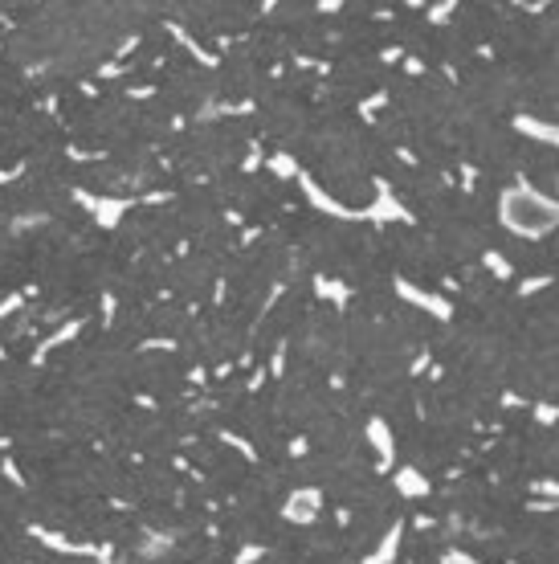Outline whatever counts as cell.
Listing matches in <instances>:
<instances>
[{"instance_id":"7dc6e473","label":"cell","mask_w":559,"mask_h":564,"mask_svg":"<svg viewBox=\"0 0 559 564\" xmlns=\"http://www.w3.org/2000/svg\"><path fill=\"white\" fill-rule=\"evenodd\" d=\"M127 94H131V98H151V94H156V86H127Z\"/></svg>"},{"instance_id":"e0dca14e","label":"cell","mask_w":559,"mask_h":564,"mask_svg":"<svg viewBox=\"0 0 559 564\" xmlns=\"http://www.w3.org/2000/svg\"><path fill=\"white\" fill-rule=\"evenodd\" d=\"M265 168H270V172H274L278 180H294V176L303 172V168H298V160H294L290 152H274V156L265 160Z\"/></svg>"},{"instance_id":"4fadbf2b","label":"cell","mask_w":559,"mask_h":564,"mask_svg":"<svg viewBox=\"0 0 559 564\" xmlns=\"http://www.w3.org/2000/svg\"><path fill=\"white\" fill-rule=\"evenodd\" d=\"M315 295L331 307H347L355 290H351V282H343V278H323V274H319V278H315Z\"/></svg>"},{"instance_id":"681fc988","label":"cell","mask_w":559,"mask_h":564,"mask_svg":"<svg viewBox=\"0 0 559 564\" xmlns=\"http://www.w3.org/2000/svg\"><path fill=\"white\" fill-rule=\"evenodd\" d=\"M339 8H343V0H319V13H326V17L339 13Z\"/></svg>"},{"instance_id":"ffe728a7","label":"cell","mask_w":559,"mask_h":564,"mask_svg":"<svg viewBox=\"0 0 559 564\" xmlns=\"http://www.w3.org/2000/svg\"><path fill=\"white\" fill-rule=\"evenodd\" d=\"M551 274H531V278H523L518 282V299H531V295H543L547 286H551Z\"/></svg>"},{"instance_id":"83f0119b","label":"cell","mask_w":559,"mask_h":564,"mask_svg":"<svg viewBox=\"0 0 559 564\" xmlns=\"http://www.w3.org/2000/svg\"><path fill=\"white\" fill-rule=\"evenodd\" d=\"M139 348L143 352H176V340L172 335H151V340H143Z\"/></svg>"},{"instance_id":"6f0895ef","label":"cell","mask_w":559,"mask_h":564,"mask_svg":"<svg viewBox=\"0 0 559 564\" xmlns=\"http://www.w3.org/2000/svg\"><path fill=\"white\" fill-rule=\"evenodd\" d=\"M445 4H453V8H457V0H445Z\"/></svg>"},{"instance_id":"cb8c5ba5","label":"cell","mask_w":559,"mask_h":564,"mask_svg":"<svg viewBox=\"0 0 559 564\" xmlns=\"http://www.w3.org/2000/svg\"><path fill=\"white\" fill-rule=\"evenodd\" d=\"M46 221H49L46 213H21V217L13 221V234H29V229H41Z\"/></svg>"},{"instance_id":"52a82bcc","label":"cell","mask_w":559,"mask_h":564,"mask_svg":"<svg viewBox=\"0 0 559 564\" xmlns=\"http://www.w3.org/2000/svg\"><path fill=\"white\" fill-rule=\"evenodd\" d=\"M294 180H298V188H303V196H306V201H310V205H315L319 213H326V217H335V221H355V209H347V205H343V201H335V196H331L326 188H319V184H315V176H306V172H298Z\"/></svg>"},{"instance_id":"bcb514c9","label":"cell","mask_w":559,"mask_h":564,"mask_svg":"<svg viewBox=\"0 0 559 564\" xmlns=\"http://www.w3.org/2000/svg\"><path fill=\"white\" fill-rule=\"evenodd\" d=\"M123 74V62H106L102 70H98V78H118Z\"/></svg>"},{"instance_id":"ab89813d","label":"cell","mask_w":559,"mask_h":564,"mask_svg":"<svg viewBox=\"0 0 559 564\" xmlns=\"http://www.w3.org/2000/svg\"><path fill=\"white\" fill-rule=\"evenodd\" d=\"M400 58H404V49H400V46H388V49H380V62H384V66H396Z\"/></svg>"},{"instance_id":"30bf717a","label":"cell","mask_w":559,"mask_h":564,"mask_svg":"<svg viewBox=\"0 0 559 564\" xmlns=\"http://www.w3.org/2000/svg\"><path fill=\"white\" fill-rule=\"evenodd\" d=\"M511 127L518 131V135H527V140H539V143H551L555 147L559 143V127L551 123V119H535V115H514Z\"/></svg>"},{"instance_id":"ee69618b","label":"cell","mask_w":559,"mask_h":564,"mask_svg":"<svg viewBox=\"0 0 559 564\" xmlns=\"http://www.w3.org/2000/svg\"><path fill=\"white\" fill-rule=\"evenodd\" d=\"M413 528H417V532H433V528H437V519H433V516H417V519H413Z\"/></svg>"},{"instance_id":"ac0fdd59","label":"cell","mask_w":559,"mask_h":564,"mask_svg":"<svg viewBox=\"0 0 559 564\" xmlns=\"http://www.w3.org/2000/svg\"><path fill=\"white\" fill-rule=\"evenodd\" d=\"M388 107V90H375L368 94V98H359V107H355V115L364 119V123H375V115Z\"/></svg>"},{"instance_id":"f35d334b","label":"cell","mask_w":559,"mask_h":564,"mask_svg":"<svg viewBox=\"0 0 559 564\" xmlns=\"http://www.w3.org/2000/svg\"><path fill=\"white\" fill-rule=\"evenodd\" d=\"M290 458H306V454H310V442H306V438H290Z\"/></svg>"},{"instance_id":"8d00e7d4","label":"cell","mask_w":559,"mask_h":564,"mask_svg":"<svg viewBox=\"0 0 559 564\" xmlns=\"http://www.w3.org/2000/svg\"><path fill=\"white\" fill-rule=\"evenodd\" d=\"M21 176H25V160L13 164V168H0V184H13V180H21Z\"/></svg>"},{"instance_id":"f907efd6","label":"cell","mask_w":559,"mask_h":564,"mask_svg":"<svg viewBox=\"0 0 559 564\" xmlns=\"http://www.w3.org/2000/svg\"><path fill=\"white\" fill-rule=\"evenodd\" d=\"M188 380H192V384H205V380H209V368H200V364H196V368L188 372Z\"/></svg>"},{"instance_id":"c3c4849f","label":"cell","mask_w":559,"mask_h":564,"mask_svg":"<svg viewBox=\"0 0 559 564\" xmlns=\"http://www.w3.org/2000/svg\"><path fill=\"white\" fill-rule=\"evenodd\" d=\"M282 0H257V13H261V17H274V8H278Z\"/></svg>"},{"instance_id":"74e56055","label":"cell","mask_w":559,"mask_h":564,"mask_svg":"<svg viewBox=\"0 0 559 564\" xmlns=\"http://www.w3.org/2000/svg\"><path fill=\"white\" fill-rule=\"evenodd\" d=\"M527 511H535V516H547V511H555V499H531V503H527Z\"/></svg>"},{"instance_id":"60d3db41","label":"cell","mask_w":559,"mask_h":564,"mask_svg":"<svg viewBox=\"0 0 559 564\" xmlns=\"http://www.w3.org/2000/svg\"><path fill=\"white\" fill-rule=\"evenodd\" d=\"M282 290H286V282H274V286H270V295H265V303H261V315H265V311H270V307L282 299Z\"/></svg>"},{"instance_id":"f546056e","label":"cell","mask_w":559,"mask_h":564,"mask_svg":"<svg viewBox=\"0 0 559 564\" xmlns=\"http://www.w3.org/2000/svg\"><path fill=\"white\" fill-rule=\"evenodd\" d=\"M265 164V156H261V147H249V152H245V160H241V172H257V168Z\"/></svg>"},{"instance_id":"d4e9b609","label":"cell","mask_w":559,"mask_h":564,"mask_svg":"<svg viewBox=\"0 0 559 564\" xmlns=\"http://www.w3.org/2000/svg\"><path fill=\"white\" fill-rule=\"evenodd\" d=\"M527 409L535 413V422H539V425H555V422H559V409H555V405H547V401H531Z\"/></svg>"},{"instance_id":"8fae6325","label":"cell","mask_w":559,"mask_h":564,"mask_svg":"<svg viewBox=\"0 0 559 564\" xmlns=\"http://www.w3.org/2000/svg\"><path fill=\"white\" fill-rule=\"evenodd\" d=\"M392 487H396L404 499H425V495L433 491V483H429L417 466H400L396 474H392Z\"/></svg>"},{"instance_id":"d590c367","label":"cell","mask_w":559,"mask_h":564,"mask_svg":"<svg viewBox=\"0 0 559 564\" xmlns=\"http://www.w3.org/2000/svg\"><path fill=\"white\" fill-rule=\"evenodd\" d=\"M94 560L98 564H115V544H94Z\"/></svg>"},{"instance_id":"816d5d0a","label":"cell","mask_w":559,"mask_h":564,"mask_svg":"<svg viewBox=\"0 0 559 564\" xmlns=\"http://www.w3.org/2000/svg\"><path fill=\"white\" fill-rule=\"evenodd\" d=\"M257 234H261V229H254V225H245V229H241V246H254V241H257Z\"/></svg>"},{"instance_id":"8992f818","label":"cell","mask_w":559,"mask_h":564,"mask_svg":"<svg viewBox=\"0 0 559 564\" xmlns=\"http://www.w3.org/2000/svg\"><path fill=\"white\" fill-rule=\"evenodd\" d=\"M364 438H368V446L375 450V470H380V474L396 466V438H392V429H388L384 417H368Z\"/></svg>"},{"instance_id":"7c38bea8","label":"cell","mask_w":559,"mask_h":564,"mask_svg":"<svg viewBox=\"0 0 559 564\" xmlns=\"http://www.w3.org/2000/svg\"><path fill=\"white\" fill-rule=\"evenodd\" d=\"M167 33H172V37H176V41H180V46H184L188 53H192V58L200 62V66H209V70H216V66H221V58H216V53H209V49H205L200 41H196V37H192V33H188L184 25L167 21Z\"/></svg>"},{"instance_id":"d6a6232c","label":"cell","mask_w":559,"mask_h":564,"mask_svg":"<svg viewBox=\"0 0 559 564\" xmlns=\"http://www.w3.org/2000/svg\"><path fill=\"white\" fill-rule=\"evenodd\" d=\"M429 364H433V352H429V348H420V356L408 364V372H413V376H425V372H429Z\"/></svg>"},{"instance_id":"3957f363","label":"cell","mask_w":559,"mask_h":564,"mask_svg":"<svg viewBox=\"0 0 559 564\" xmlns=\"http://www.w3.org/2000/svg\"><path fill=\"white\" fill-rule=\"evenodd\" d=\"M74 201L94 217L98 229H118V221L131 213L127 196H106V192H86V188H74Z\"/></svg>"},{"instance_id":"7bdbcfd3","label":"cell","mask_w":559,"mask_h":564,"mask_svg":"<svg viewBox=\"0 0 559 564\" xmlns=\"http://www.w3.org/2000/svg\"><path fill=\"white\" fill-rule=\"evenodd\" d=\"M400 62H404V74H413V78L425 74V62H420V58H400Z\"/></svg>"},{"instance_id":"836d02e7","label":"cell","mask_w":559,"mask_h":564,"mask_svg":"<svg viewBox=\"0 0 559 564\" xmlns=\"http://www.w3.org/2000/svg\"><path fill=\"white\" fill-rule=\"evenodd\" d=\"M212 119H221V102H216V98H209V102L196 111V123H212Z\"/></svg>"},{"instance_id":"2e32d148","label":"cell","mask_w":559,"mask_h":564,"mask_svg":"<svg viewBox=\"0 0 559 564\" xmlns=\"http://www.w3.org/2000/svg\"><path fill=\"white\" fill-rule=\"evenodd\" d=\"M482 266L490 270V278H498V282H511L514 278V266L506 254H498V250H482Z\"/></svg>"},{"instance_id":"9f6ffc18","label":"cell","mask_w":559,"mask_h":564,"mask_svg":"<svg viewBox=\"0 0 559 564\" xmlns=\"http://www.w3.org/2000/svg\"><path fill=\"white\" fill-rule=\"evenodd\" d=\"M404 4H408V8H425V0H404Z\"/></svg>"},{"instance_id":"ba28073f","label":"cell","mask_w":559,"mask_h":564,"mask_svg":"<svg viewBox=\"0 0 559 564\" xmlns=\"http://www.w3.org/2000/svg\"><path fill=\"white\" fill-rule=\"evenodd\" d=\"M82 328H86V319H66L62 328H53V331L46 335V340L37 344V352L29 356V364H33V368H41V364L49 360V352H57V348H66V344H74V340L82 335Z\"/></svg>"},{"instance_id":"f1b7e54d","label":"cell","mask_w":559,"mask_h":564,"mask_svg":"<svg viewBox=\"0 0 559 564\" xmlns=\"http://www.w3.org/2000/svg\"><path fill=\"white\" fill-rule=\"evenodd\" d=\"M531 491H535L539 499H555L559 487H555V478H535V483H531Z\"/></svg>"},{"instance_id":"484cf974","label":"cell","mask_w":559,"mask_h":564,"mask_svg":"<svg viewBox=\"0 0 559 564\" xmlns=\"http://www.w3.org/2000/svg\"><path fill=\"white\" fill-rule=\"evenodd\" d=\"M265 544H245V548H237V556H233V564H257V560H265Z\"/></svg>"},{"instance_id":"277c9868","label":"cell","mask_w":559,"mask_h":564,"mask_svg":"<svg viewBox=\"0 0 559 564\" xmlns=\"http://www.w3.org/2000/svg\"><path fill=\"white\" fill-rule=\"evenodd\" d=\"M396 295L404 303L420 307L425 315H433L437 323H449V319H453V303H449L445 295H437V290H420V286H413L408 278H396Z\"/></svg>"},{"instance_id":"11a10c76","label":"cell","mask_w":559,"mask_h":564,"mask_svg":"<svg viewBox=\"0 0 559 564\" xmlns=\"http://www.w3.org/2000/svg\"><path fill=\"white\" fill-rule=\"evenodd\" d=\"M359 564H388V560H380V556H364Z\"/></svg>"},{"instance_id":"f5cc1de1","label":"cell","mask_w":559,"mask_h":564,"mask_svg":"<svg viewBox=\"0 0 559 564\" xmlns=\"http://www.w3.org/2000/svg\"><path fill=\"white\" fill-rule=\"evenodd\" d=\"M143 201H147V205H160V201H172V192H147Z\"/></svg>"},{"instance_id":"5b68a950","label":"cell","mask_w":559,"mask_h":564,"mask_svg":"<svg viewBox=\"0 0 559 564\" xmlns=\"http://www.w3.org/2000/svg\"><path fill=\"white\" fill-rule=\"evenodd\" d=\"M323 511V491L319 487H294V491L286 495V503H282V519H290V523H315Z\"/></svg>"},{"instance_id":"d6986e66","label":"cell","mask_w":559,"mask_h":564,"mask_svg":"<svg viewBox=\"0 0 559 564\" xmlns=\"http://www.w3.org/2000/svg\"><path fill=\"white\" fill-rule=\"evenodd\" d=\"M221 442H225V446H233L237 454H241V458H245V462H257V450L249 446V442H245V438H241V434H233V429H221Z\"/></svg>"},{"instance_id":"5bb4252c","label":"cell","mask_w":559,"mask_h":564,"mask_svg":"<svg viewBox=\"0 0 559 564\" xmlns=\"http://www.w3.org/2000/svg\"><path fill=\"white\" fill-rule=\"evenodd\" d=\"M176 548V536L172 532H156V528H147L143 532V544H139V560H160Z\"/></svg>"},{"instance_id":"e575fe53","label":"cell","mask_w":559,"mask_h":564,"mask_svg":"<svg viewBox=\"0 0 559 564\" xmlns=\"http://www.w3.org/2000/svg\"><path fill=\"white\" fill-rule=\"evenodd\" d=\"M441 564H478V560L469 556L466 548H449V552H445V556H441Z\"/></svg>"},{"instance_id":"44dd1931","label":"cell","mask_w":559,"mask_h":564,"mask_svg":"<svg viewBox=\"0 0 559 564\" xmlns=\"http://www.w3.org/2000/svg\"><path fill=\"white\" fill-rule=\"evenodd\" d=\"M0 478H4L8 487H17V491H25V487H29V478L21 474V466H17L13 458H0Z\"/></svg>"},{"instance_id":"4316f807","label":"cell","mask_w":559,"mask_h":564,"mask_svg":"<svg viewBox=\"0 0 559 564\" xmlns=\"http://www.w3.org/2000/svg\"><path fill=\"white\" fill-rule=\"evenodd\" d=\"M425 17H429V25H445L449 17H453V4L437 0V4H429V8H425Z\"/></svg>"},{"instance_id":"7402d4cb","label":"cell","mask_w":559,"mask_h":564,"mask_svg":"<svg viewBox=\"0 0 559 564\" xmlns=\"http://www.w3.org/2000/svg\"><path fill=\"white\" fill-rule=\"evenodd\" d=\"M115 311H118L115 290H102V299H98V319H102V328H111V323H115Z\"/></svg>"},{"instance_id":"1f68e13d","label":"cell","mask_w":559,"mask_h":564,"mask_svg":"<svg viewBox=\"0 0 559 564\" xmlns=\"http://www.w3.org/2000/svg\"><path fill=\"white\" fill-rule=\"evenodd\" d=\"M265 372H270V376H282V372H286V344H278V348H274V356H270V368H265Z\"/></svg>"},{"instance_id":"4dcf8cb0","label":"cell","mask_w":559,"mask_h":564,"mask_svg":"<svg viewBox=\"0 0 559 564\" xmlns=\"http://www.w3.org/2000/svg\"><path fill=\"white\" fill-rule=\"evenodd\" d=\"M457 180H462V192H474V188H478V168H474V164H462Z\"/></svg>"},{"instance_id":"f6af8a7d","label":"cell","mask_w":559,"mask_h":564,"mask_svg":"<svg viewBox=\"0 0 559 564\" xmlns=\"http://www.w3.org/2000/svg\"><path fill=\"white\" fill-rule=\"evenodd\" d=\"M265 376H270V372H265V368H257V372L249 376V380H245V384H249V393H257V389L265 384Z\"/></svg>"},{"instance_id":"9a60e30c","label":"cell","mask_w":559,"mask_h":564,"mask_svg":"<svg viewBox=\"0 0 559 564\" xmlns=\"http://www.w3.org/2000/svg\"><path fill=\"white\" fill-rule=\"evenodd\" d=\"M400 540H404V519H392V523H388V532H384V540H380V548H375L372 556H380V560H388V564H396Z\"/></svg>"},{"instance_id":"6da1fadb","label":"cell","mask_w":559,"mask_h":564,"mask_svg":"<svg viewBox=\"0 0 559 564\" xmlns=\"http://www.w3.org/2000/svg\"><path fill=\"white\" fill-rule=\"evenodd\" d=\"M498 221L514 237L539 241V237H547L559 225V205H555V196H543L539 188L518 180V184L502 188V196H498Z\"/></svg>"},{"instance_id":"603a6c76","label":"cell","mask_w":559,"mask_h":564,"mask_svg":"<svg viewBox=\"0 0 559 564\" xmlns=\"http://www.w3.org/2000/svg\"><path fill=\"white\" fill-rule=\"evenodd\" d=\"M25 299H29L25 290H8V295L0 299V319H13V315H17V311L25 307Z\"/></svg>"},{"instance_id":"b9f144b4","label":"cell","mask_w":559,"mask_h":564,"mask_svg":"<svg viewBox=\"0 0 559 564\" xmlns=\"http://www.w3.org/2000/svg\"><path fill=\"white\" fill-rule=\"evenodd\" d=\"M531 401L527 397H518V393H502V409H527Z\"/></svg>"},{"instance_id":"9c48e42d","label":"cell","mask_w":559,"mask_h":564,"mask_svg":"<svg viewBox=\"0 0 559 564\" xmlns=\"http://www.w3.org/2000/svg\"><path fill=\"white\" fill-rule=\"evenodd\" d=\"M29 540H37L49 552H62V556H90L94 560V544H70L62 532H53L46 523H29Z\"/></svg>"},{"instance_id":"91938a15","label":"cell","mask_w":559,"mask_h":564,"mask_svg":"<svg viewBox=\"0 0 559 564\" xmlns=\"http://www.w3.org/2000/svg\"><path fill=\"white\" fill-rule=\"evenodd\" d=\"M0 53H4V41H0Z\"/></svg>"},{"instance_id":"7a4b0ae2","label":"cell","mask_w":559,"mask_h":564,"mask_svg":"<svg viewBox=\"0 0 559 564\" xmlns=\"http://www.w3.org/2000/svg\"><path fill=\"white\" fill-rule=\"evenodd\" d=\"M372 188H375V201L372 205H364V209H355V221H375V225H413L417 217L400 205V196L392 192V184L384 180V176H375L372 180Z\"/></svg>"},{"instance_id":"db71d44e","label":"cell","mask_w":559,"mask_h":564,"mask_svg":"<svg viewBox=\"0 0 559 564\" xmlns=\"http://www.w3.org/2000/svg\"><path fill=\"white\" fill-rule=\"evenodd\" d=\"M335 523H339V528H347V523H351V511H343V507H339V511H335Z\"/></svg>"},{"instance_id":"680465c9","label":"cell","mask_w":559,"mask_h":564,"mask_svg":"<svg viewBox=\"0 0 559 564\" xmlns=\"http://www.w3.org/2000/svg\"><path fill=\"white\" fill-rule=\"evenodd\" d=\"M0 360H4V344H0Z\"/></svg>"}]
</instances>
